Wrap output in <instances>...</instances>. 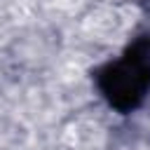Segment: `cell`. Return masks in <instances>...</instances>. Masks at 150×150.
I'll return each instance as SVG.
<instances>
[{
	"label": "cell",
	"mask_w": 150,
	"mask_h": 150,
	"mask_svg": "<svg viewBox=\"0 0 150 150\" xmlns=\"http://www.w3.org/2000/svg\"><path fill=\"white\" fill-rule=\"evenodd\" d=\"M105 103L117 112H134L150 91V33L136 38L122 56L101 66L94 75Z\"/></svg>",
	"instance_id": "1"
}]
</instances>
